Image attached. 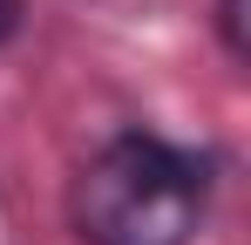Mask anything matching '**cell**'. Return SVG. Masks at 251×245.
I'll list each match as a JSON object with an SVG mask.
<instances>
[{
    "instance_id": "obj_1",
    "label": "cell",
    "mask_w": 251,
    "mask_h": 245,
    "mask_svg": "<svg viewBox=\"0 0 251 245\" xmlns=\"http://www.w3.org/2000/svg\"><path fill=\"white\" fill-rule=\"evenodd\" d=\"M210 170L204 150L123 129L109 136L68 184V225L82 245H190L210 218Z\"/></svg>"
},
{
    "instance_id": "obj_3",
    "label": "cell",
    "mask_w": 251,
    "mask_h": 245,
    "mask_svg": "<svg viewBox=\"0 0 251 245\" xmlns=\"http://www.w3.org/2000/svg\"><path fill=\"white\" fill-rule=\"evenodd\" d=\"M14 28H21V0H0V41L14 34Z\"/></svg>"
},
{
    "instance_id": "obj_2",
    "label": "cell",
    "mask_w": 251,
    "mask_h": 245,
    "mask_svg": "<svg viewBox=\"0 0 251 245\" xmlns=\"http://www.w3.org/2000/svg\"><path fill=\"white\" fill-rule=\"evenodd\" d=\"M217 28H224V48L245 55V28H238V0H217Z\"/></svg>"
}]
</instances>
